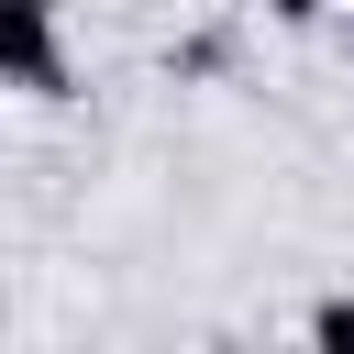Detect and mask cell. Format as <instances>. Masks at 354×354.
<instances>
[{
  "mask_svg": "<svg viewBox=\"0 0 354 354\" xmlns=\"http://www.w3.org/2000/svg\"><path fill=\"white\" fill-rule=\"evenodd\" d=\"M321 343H354V299H332V310H321Z\"/></svg>",
  "mask_w": 354,
  "mask_h": 354,
  "instance_id": "7a4b0ae2",
  "label": "cell"
},
{
  "mask_svg": "<svg viewBox=\"0 0 354 354\" xmlns=\"http://www.w3.org/2000/svg\"><path fill=\"white\" fill-rule=\"evenodd\" d=\"M277 11H288V22H299V11H321V0H277Z\"/></svg>",
  "mask_w": 354,
  "mask_h": 354,
  "instance_id": "3957f363",
  "label": "cell"
},
{
  "mask_svg": "<svg viewBox=\"0 0 354 354\" xmlns=\"http://www.w3.org/2000/svg\"><path fill=\"white\" fill-rule=\"evenodd\" d=\"M0 66H11L22 88H66V55H55L44 0H0Z\"/></svg>",
  "mask_w": 354,
  "mask_h": 354,
  "instance_id": "6da1fadb",
  "label": "cell"
}]
</instances>
